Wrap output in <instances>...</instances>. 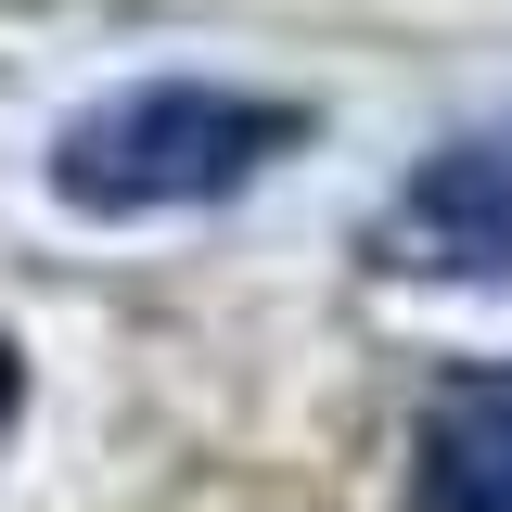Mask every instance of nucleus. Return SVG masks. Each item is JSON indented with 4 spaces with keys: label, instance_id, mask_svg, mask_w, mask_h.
<instances>
[{
    "label": "nucleus",
    "instance_id": "nucleus-1",
    "mask_svg": "<svg viewBox=\"0 0 512 512\" xmlns=\"http://www.w3.org/2000/svg\"><path fill=\"white\" fill-rule=\"evenodd\" d=\"M308 141V103L282 90H231V77H128L103 103L52 128V192L77 218H180V205H231Z\"/></svg>",
    "mask_w": 512,
    "mask_h": 512
},
{
    "label": "nucleus",
    "instance_id": "nucleus-2",
    "mask_svg": "<svg viewBox=\"0 0 512 512\" xmlns=\"http://www.w3.org/2000/svg\"><path fill=\"white\" fill-rule=\"evenodd\" d=\"M384 282H512V116L436 141L372 218Z\"/></svg>",
    "mask_w": 512,
    "mask_h": 512
},
{
    "label": "nucleus",
    "instance_id": "nucleus-3",
    "mask_svg": "<svg viewBox=\"0 0 512 512\" xmlns=\"http://www.w3.org/2000/svg\"><path fill=\"white\" fill-rule=\"evenodd\" d=\"M410 512H512V359H474L410 423Z\"/></svg>",
    "mask_w": 512,
    "mask_h": 512
},
{
    "label": "nucleus",
    "instance_id": "nucleus-4",
    "mask_svg": "<svg viewBox=\"0 0 512 512\" xmlns=\"http://www.w3.org/2000/svg\"><path fill=\"white\" fill-rule=\"evenodd\" d=\"M13 410H26V359L0 346V436H13Z\"/></svg>",
    "mask_w": 512,
    "mask_h": 512
}]
</instances>
